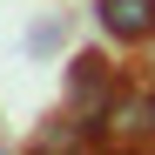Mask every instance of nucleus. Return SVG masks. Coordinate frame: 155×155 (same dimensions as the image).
<instances>
[{
    "label": "nucleus",
    "instance_id": "f03ea898",
    "mask_svg": "<svg viewBox=\"0 0 155 155\" xmlns=\"http://www.w3.org/2000/svg\"><path fill=\"white\" fill-rule=\"evenodd\" d=\"M101 142L108 148H155V88L148 81H121V94L101 115Z\"/></svg>",
    "mask_w": 155,
    "mask_h": 155
},
{
    "label": "nucleus",
    "instance_id": "7ed1b4c3",
    "mask_svg": "<svg viewBox=\"0 0 155 155\" xmlns=\"http://www.w3.org/2000/svg\"><path fill=\"white\" fill-rule=\"evenodd\" d=\"M94 27L115 47H148L155 41V0H94Z\"/></svg>",
    "mask_w": 155,
    "mask_h": 155
},
{
    "label": "nucleus",
    "instance_id": "39448f33",
    "mask_svg": "<svg viewBox=\"0 0 155 155\" xmlns=\"http://www.w3.org/2000/svg\"><path fill=\"white\" fill-rule=\"evenodd\" d=\"M61 41H68V14H47V20H34V34H27V54H34V61H47Z\"/></svg>",
    "mask_w": 155,
    "mask_h": 155
},
{
    "label": "nucleus",
    "instance_id": "20e7f679",
    "mask_svg": "<svg viewBox=\"0 0 155 155\" xmlns=\"http://www.w3.org/2000/svg\"><path fill=\"white\" fill-rule=\"evenodd\" d=\"M34 148H41V155H81V148H101V128H94V121H81L74 108H61V115L34 135Z\"/></svg>",
    "mask_w": 155,
    "mask_h": 155
},
{
    "label": "nucleus",
    "instance_id": "f257e3e1",
    "mask_svg": "<svg viewBox=\"0 0 155 155\" xmlns=\"http://www.w3.org/2000/svg\"><path fill=\"white\" fill-rule=\"evenodd\" d=\"M121 94V68L101 54V47H81V54L68 61V88H61V108H74L81 121L101 128V115H108V101Z\"/></svg>",
    "mask_w": 155,
    "mask_h": 155
}]
</instances>
